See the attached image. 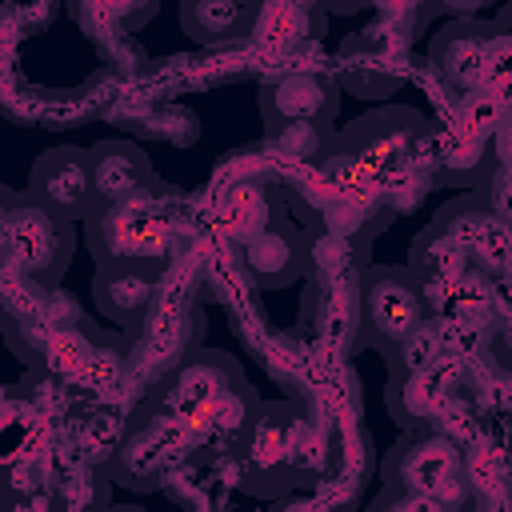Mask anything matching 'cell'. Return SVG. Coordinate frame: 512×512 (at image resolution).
<instances>
[{
  "mask_svg": "<svg viewBox=\"0 0 512 512\" xmlns=\"http://www.w3.org/2000/svg\"><path fill=\"white\" fill-rule=\"evenodd\" d=\"M356 312L368 336L388 348H396L404 336L428 324L420 280L404 268H372L356 288Z\"/></svg>",
  "mask_w": 512,
  "mask_h": 512,
  "instance_id": "cell-1",
  "label": "cell"
},
{
  "mask_svg": "<svg viewBox=\"0 0 512 512\" xmlns=\"http://www.w3.org/2000/svg\"><path fill=\"white\" fill-rule=\"evenodd\" d=\"M0 252L12 268H20L36 284H56L68 264V232L64 220L44 212L36 200L24 208H12L0 220Z\"/></svg>",
  "mask_w": 512,
  "mask_h": 512,
  "instance_id": "cell-2",
  "label": "cell"
},
{
  "mask_svg": "<svg viewBox=\"0 0 512 512\" xmlns=\"http://www.w3.org/2000/svg\"><path fill=\"white\" fill-rule=\"evenodd\" d=\"M100 248L104 256H136V260H164L168 248V216L160 200L144 188L128 200L100 208Z\"/></svg>",
  "mask_w": 512,
  "mask_h": 512,
  "instance_id": "cell-3",
  "label": "cell"
},
{
  "mask_svg": "<svg viewBox=\"0 0 512 512\" xmlns=\"http://www.w3.org/2000/svg\"><path fill=\"white\" fill-rule=\"evenodd\" d=\"M32 200L64 224L88 216L96 208L88 152L84 148H56V152L40 156L32 168Z\"/></svg>",
  "mask_w": 512,
  "mask_h": 512,
  "instance_id": "cell-4",
  "label": "cell"
},
{
  "mask_svg": "<svg viewBox=\"0 0 512 512\" xmlns=\"http://www.w3.org/2000/svg\"><path fill=\"white\" fill-rule=\"evenodd\" d=\"M164 260H136V256H104L96 272V304L120 320L140 324L156 300Z\"/></svg>",
  "mask_w": 512,
  "mask_h": 512,
  "instance_id": "cell-5",
  "label": "cell"
},
{
  "mask_svg": "<svg viewBox=\"0 0 512 512\" xmlns=\"http://www.w3.org/2000/svg\"><path fill=\"white\" fill-rule=\"evenodd\" d=\"M332 112H336V92L316 72H288L264 88V120L272 124V132L288 128V124L320 128Z\"/></svg>",
  "mask_w": 512,
  "mask_h": 512,
  "instance_id": "cell-6",
  "label": "cell"
},
{
  "mask_svg": "<svg viewBox=\"0 0 512 512\" xmlns=\"http://www.w3.org/2000/svg\"><path fill=\"white\" fill-rule=\"evenodd\" d=\"M436 228L468 256V264H476L484 272H504V264H508V228L484 204H456L436 220Z\"/></svg>",
  "mask_w": 512,
  "mask_h": 512,
  "instance_id": "cell-7",
  "label": "cell"
},
{
  "mask_svg": "<svg viewBox=\"0 0 512 512\" xmlns=\"http://www.w3.org/2000/svg\"><path fill=\"white\" fill-rule=\"evenodd\" d=\"M240 264H244L248 280H256L260 288H284L288 280H296L304 272L308 248L300 244V236L292 228L272 220L268 228L240 240Z\"/></svg>",
  "mask_w": 512,
  "mask_h": 512,
  "instance_id": "cell-8",
  "label": "cell"
},
{
  "mask_svg": "<svg viewBox=\"0 0 512 512\" xmlns=\"http://www.w3.org/2000/svg\"><path fill=\"white\" fill-rule=\"evenodd\" d=\"M88 160H92L96 212L116 204V200H128L152 184V168H148L144 152L128 140H104V144L88 148Z\"/></svg>",
  "mask_w": 512,
  "mask_h": 512,
  "instance_id": "cell-9",
  "label": "cell"
},
{
  "mask_svg": "<svg viewBox=\"0 0 512 512\" xmlns=\"http://www.w3.org/2000/svg\"><path fill=\"white\" fill-rule=\"evenodd\" d=\"M228 372H232V364H220V360H188L164 392V412H168L164 420H172V424L200 420L212 408V400L232 388V384H224Z\"/></svg>",
  "mask_w": 512,
  "mask_h": 512,
  "instance_id": "cell-10",
  "label": "cell"
},
{
  "mask_svg": "<svg viewBox=\"0 0 512 512\" xmlns=\"http://www.w3.org/2000/svg\"><path fill=\"white\" fill-rule=\"evenodd\" d=\"M180 20L200 44L244 40L256 24V0H180Z\"/></svg>",
  "mask_w": 512,
  "mask_h": 512,
  "instance_id": "cell-11",
  "label": "cell"
},
{
  "mask_svg": "<svg viewBox=\"0 0 512 512\" xmlns=\"http://www.w3.org/2000/svg\"><path fill=\"white\" fill-rule=\"evenodd\" d=\"M436 64H440V72L456 84V88H480L484 84V76H488V64H496L492 60V52H488V40L476 32V28H456V32H448L440 44H436Z\"/></svg>",
  "mask_w": 512,
  "mask_h": 512,
  "instance_id": "cell-12",
  "label": "cell"
},
{
  "mask_svg": "<svg viewBox=\"0 0 512 512\" xmlns=\"http://www.w3.org/2000/svg\"><path fill=\"white\" fill-rule=\"evenodd\" d=\"M400 480L420 492H440L460 484V456L448 440H424L400 452Z\"/></svg>",
  "mask_w": 512,
  "mask_h": 512,
  "instance_id": "cell-13",
  "label": "cell"
},
{
  "mask_svg": "<svg viewBox=\"0 0 512 512\" xmlns=\"http://www.w3.org/2000/svg\"><path fill=\"white\" fill-rule=\"evenodd\" d=\"M272 216H276V204H272V188L268 184H256V180L236 184L228 192V200H224V220H228V232L236 240H248L252 232L268 228Z\"/></svg>",
  "mask_w": 512,
  "mask_h": 512,
  "instance_id": "cell-14",
  "label": "cell"
},
{
  "mask_svg": "<svg viewBox=\"0 0 512 512\" xmlns=\"http://www.w3.org/2000/svg\"><path fill=\"white\" fill-rule=\"evenodd\" d=\"M108 28H136L152 16L156 0H88Z\"/></svg>",
  "mask_w": 512,
  "mask_h": 512,
  "instance_id": "cell-15",
  "label": "cell"
},
{
  "mask_svg": "<svg viewBox=\"0 0 512 512\" xmlns=\"http://www.w3.org/2000/svg\"><path fill=\"white\" fill-rule=\"evenodd\" d=\"M444 4H452V8H476V4H484V0H444Z\"/></svg>",
  "mask_w": 512,
  "mask_h": 512,
  "instance_id": "cell-16",
  "label": "cell"
},
{
  "mask_svg": "<svg viewBox=\"0 0 512 512\" xmlns=\"http://www.w3.org/2000/svg\"><path fill=\"white\" fill-rule=\"evenodd\" d=\"M332 4H340V8H360L364 0H332Z\"/></svg>",
  "mask_w": 512,
  "mask_h": 512,
  "instance_id": "cell-17",
  "label": "cell"
}]
</instances>
